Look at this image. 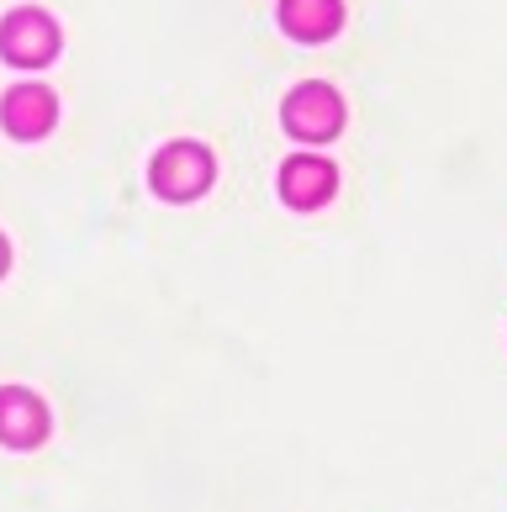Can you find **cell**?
<instances>
[{
	"label": "cell",
	"instance_id": "6da1fadb",
	"mask_svg": "<svg viewBox=\"0 0 507 512\" xmlns=\"http://www.w3.org/2000/svg\"><path fill=\"white\" fill-rule=\"evenodd\" d=\"M280 122H286V132L302 138V143H328L333 132L344 127V96H338L333 85H323V80H307V85H296L286 96Z\"/></svg>",
	"mask_w": 507,
	"mask_h": 512
},
{
	"label": "cell",
	"instance_id": "7a4b0ae2",
	"mask_svg": "<svg viewBox=\"0 0 507 512\" xmlns=\"http://www.w3.org/2000/svg\"><path fill=\"white\" fill-rule=\"evenodd\" d=\"M212 175H217V164L201 143H169L148 164V180H154V191L164 201H196L212 185Z\"/></svg>",
	"mask_w": 507,
	"mask_h": 512
},
{
	"label": "cell",
	"instance_id": "3957f363",
	"mask_svg": "<svg viewBox=\"0 0 507 512\" xmlns=\"http://www.w3.org/2000/svg\"><path fill=\"white\" fill-rule=\"evenodd\" d=\"M0 53H6L11 64H22V69L48 64L53 53H59V27H53V16L37 11V6L11 11L6 22H0Z\"/></svg>",
	"mask_w": 507,
	"mask_h": 512
},
{
	"label": "cell",
	"instance_id": "277c9868",
	"mask_svg": "<svg viewBox=\"0 0 507 512\" xmlns=\"http://www.w3.org/2000/svg\"><path fill=\"white\" fill-rule=\"evenodd\" d=\"M48 439V407L27 386H0V444L6 449H37Z\"/></svg>",
	"mask_w": 507,
	"mask_h": 512
},
{
	"label": "cell",
	"instance_id": "5b68a950",
	"mask_svg": "<svg viewBox=\"0 0 507 512\" xmlns=\"http://www.w3.org/2000/svg\"><path fill=\"white\" fill-rule=\"evenodd\" d=\"M333 191H338V169L323 154H296L280 164V196L296 212H312V206L333 201Z\"/></svg>",
	"mask_w": 507,
	"mask_h": 512
},
{
	"label": "cell",
	"instance_id": "8992f818",
	"mask_svg": "<svg viewBox=\"0 0 507 512\" xmlns=\"http://www.w3.org/2000/svg\"><path fill=\"white\" fill-rule=\"evenodd\" d=\"M59 122V96L48 85H11L6 101H0V127L16 132V138H43Z\"/></svg>",
	"mask_w": 507,
	"mask_h": 512
},
{
	"label": "cell",
	"instance_id": "52a82bcc",
	"mask_svg": "<svg viewBox=\"0 0 507 512\" xmlns=\"http://www.w3.org/2000/svg\"><path fill=\"white\" fill-rule=\"evenodd\" d=\"M280 27L296 43H323L344 27V0H280Z\"/></svg>",
	"mask_w": 507,
	"mask_h": 512
},
{
	"label": "cell",
	"instance_id": "ba28073f",
	"mask_svg": "<svg viewBox=\"0 0 507 512\" xmlns=\"http://www.w3.org/2000/svg\"><path fill=\"white\" fill-rule=\"evenodd\" d=\"M11 270V249H6V238H0V275Z\"/></svg>",
	"mask_w": 507,
	"mask_h": 512
}]
</instances>
